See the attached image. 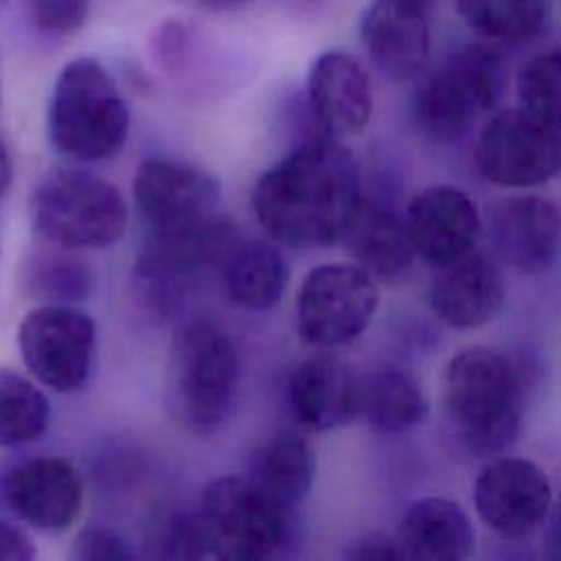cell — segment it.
<instances>
[{
  "label": "cell",
  "instance_id": "cell-1",
  "mask_svg": "<svg viewBox=\"0 0 561 561\" xmlns=\"http://www.w3.org/2000/svg\"><path fill=\"white\" fill-rule=\"evenodd\" d=\"M362 197V178L351 149L318 134L259 178L252 210L274 241L324 248L342 241Z\"/></svg>",
  "mask_w": 561,
  "mask_h": 561
},
{
  "label": "cell",
  "instance_id": "cell-2",
  "mask_svg": "<svg viewBox=\"0 0 561 561\" xmlns=\"http://www.w3.org/2000/svg\"><path fill=\"white\" fill-rule=\"evenodd\" d=\"M522 403V377L504 353L467 346L445 364L443 408L471 454H506L519 434Z\"/></svg>",
  "mask_w": 561,
  "mask_h": 561
},
{
  "label": "cell",
  "instance_id": "cell-3",
  "mask_svg": "<svg viewBox=\"0 0 561 561\" xmlns=\"http://www.w3.org/2000/svg\"><path fill=\"white\" fill-rule=\"evenodd\" d=\"M46 125L57 153L105 162L125 147L131 116L107 68L94 57H77L55 79Z\"/></svg>",
  "mask_w": 561,
  "mask_h": 561
},
{
  "label": "cell",
  "instance_id": "cell-4",
  "mask_svg": "<svg viewBox=\"0 0 561 561\" xmlns=\"http://www.w3.org/2000/svg\"><path fill=\"white\" fill-rule=\"evenodd\" d=\"M237 381V348L219 324L191 320L175 331L167 359V397L184 430L215 434L232 412Z\"/></svg>",
  "mask_w": 561,
  "mask_h": 561
},
{
  "label": "cell",
  "instance_id": "cell-5",
  "mask_svg": "<svg viewBox=\"0 0 561 561\" xmlns=\"http://www.w3.org/2000/svg\"><path fill=\"white\" fill-rule=\"evenodd\" d=\"M129 208L107 180L75 167H55L42 175L31 197L35 232L66 250H103L127 228Z\"/></svg>",
  "mask_w": 561,
  "mask_h": 561
},
{
  "label": "cell",
  "instance_id": "cell-6",
  "mask_svg": "<svg viewBox=\"0 0 561 561\" xmlns=\"http://www.w3.org/2000/svg\"><path fill=\"white\" fill-rule=\"evenodd\" d=\"M504 88L500 50L471 44L454 53L414 90L412 121L432 142H454L495 107Z\"/></svg>",
  "mask_w": 561,
  "mask_h": 561
},
{
  "label": "cell",
  "instance_id": "cell-7",
  "mask_svg": "<svg viewBox=\"0 0 561 561\" xmlns=\"http://www.w3.org/2000/svg\"><path fill=\"white\" fill-rule=\"evenodd\" d=\"M195 511L213 559H270L291 535V508L278 504L248 476L210 480Z\"/></svg>",
  "mask_w": 561,
  "mask_h": 561
},
{
  "label": "cell",
  "instance_id": "cell-8",
  "mask_svg": "<svg viewBox=\"0 0 561 561\" xmlns=\"http://www.w3.org/2000/svg\"><path fill=\"white\" fill-rule=\"evenodd\" d=\"M379 307L375 276L362 265L324 263L313 267L296 296V327L316 348H335L357 340Z\"/></svg>",
  "mask_w": 561,
  "mask_h": 561
},
{
  "label": "cell",
  "instance_id": "cell-9",
  "mask_svg": "<svg viewBox=\"0 0 561 561\" xmlns=\"http://www.w3.org/2000/svg\"><path fill=\"white\" fill-rule=\"evenodd\" d=\"M18 348L28 373L55 392L85 386L94 353L92 318L68 302H42L18 324Z\"/></svg>",
  "mask_w": 561,
  "mask_h": 561
},
{
  "label": "cell",
  "instance_id": "cell-10",
  "mask_svg": "<svg viewBox=\"0 0 561 561\" xmlns=\"http://www.w3.org/2000/svg\"><path fill=\"white\" fill-rule=\"evenodd\" d=\"M476 167L502 188H533L561 173V131L526 110L495 112L476 145Z\"/></svg>",
  "mask_w": 561,
  "mask_h": 561
},
{
  "label": "cell",
  "instance_id": "cell-11",
  "mask_svg": "<svg viewBox=\"0 0 561 561\" xmlns=\"http://www.w3.org/2000/svg\"><path fill=\"white\" fill-rule=\"evenodd\" d=\"M480 522L504 539L533 535L552 513L554 493L548 473L519 456H493L473 482Z\"/></svg>",
  "mask_w": 561,
  "mask_h": 561
},
{
  "label": "cell",
  "instance_id": "cell-12",
  "mask_svg": "<svg viewBox=\"0 0 561 561\" xmlns=\"http://www.w3.org/2000/svg\"><path fill=\"white\" fill-rule=\"evenodd\" d=\"M134 204L151 232H175L217 215V180L188 162L145 160L134 178Z\"/></svg>",
  "mask_w": 561,
  "mask_h": 561
},
{
  "label": "cell",
  "instance_id": "cell-13",
  "mask_svg": "<svg viewBox=\"0 0 561 561\" xmlns=\"http://www.w3.org/2000/svg\"><path fill=\"white\" fill-rule=\"evenodd\" d=\"M403 215L416 259L434 270L473 254L484 232L476 202L451 184L421 188Z\"/></svg>",
  "mask_w": 561,
  "mask_h": 561
},
{
  "label": "cell",
  "instance_id": "cell-14",
  "mask_svg": "<svg viewBox=\"0 0 561 561\" xmlns=\"http://www.w3.org/2000/svg\"><path fill=\"white\" fill-rule=\"evenodd\" d=\"M484 230L497 259L519 274H546L561 256V208L548 197L511 195L495 202Z\"/></svg>",
  "mask_w": 561,
  "mask_h": 561
},
{
  "label": "cell",
  "instance_id": "cell-15",
  "mask_svg": "<svg viewBox=\"0 0 561 561\" xmlns=\"http://www.w3.org/2000/svg\"><path fill=\"white\" fill-rule=\"evenodd\" d=\"M307 105L318 134L333 140L359 136L373 116L366 68L346 50L320 53L307 72Z\"/></svg>",
  "mask_w": 561,
  "mask_h": 561
},
{
  "label": "cell",
  "instance_id": "cell-16",
  "mask_svg": "<svg viewBox=\"0 0 561 561\" xmlns=\"http://www.w3.org/2000/svg\"><path fill=\"white\" fill-rule=\"evenodd\" d=\"M430 7L419 0H370L359 18V39L373 66L394 81L425 68L432 50Z\"/></svg>",
  "mask_w": 561,
  "mask_h": 561
},
{
  "label": "cell",
  "instance_id": "cell-17",
  "mask_svg": "<svg viewBox=\"0 0 561 561\" xmlns=\"http://www.w3.org/2000/svg\"><path fill=\"white\" fill-rule=\"evenodd\" d=\"M4 500L31 528L64 533L81 513L83 482L70 460L37 456L11 471L4 484Z\"/></svg>",
  "mask_w": 561,
  "mask_h": 561
},
{
  "label": "cell",
  "instance_id": "cell-18",
  "mask_svg": "<svg viewBox=\"0 0 561 561\" xmlns=\"http://www.w3.org/2000/svg\"><path fill=\"white\" fill-rule=\"evenodd\" d=\"M287 399L294 419L313 432H329L357 419L359 377L324 348L305 357L289 377Z\"/></svg>",
  "mask_w": 561,
  "mask_h": 561
},
{
  "label": "cell",
  "instance_id": "cell-19",
  "mask_svg": "<svg viewBox=\"0 0 561 561\" xmlns=\"http://www.w3.org/2000/svg\"><path fill=\"white\" fill-rule=\"evenodd\" d=\"M506 285L502 272L482 254L473 252L456 263L438 267L430 287L434 316L451 329H478L502 309Z\"/></svg>",
  "mask_w": 561,
  "mask_h": 561
},
{
  "label": "cell",
  "instance_id": "cell-20",
  "mask_svg": "<svg viewBox=\"0 0 561 561\" xmlns=\"http://www.w3.org/2000/svg\"><path fill=\"white\" fill-rule=\"evenodd\" d=\"M394 537L410 561H462L476 548L469 513L440 495L414 500L401 515Z\"/></svg>",
  "mask_w": 561,
  "mask_h": 561
},
{
  "label": "cell",
  "instance_id": "cell-21",
  "mask_svg": "<svg viewBox=\"0 0 561 561\" xmlns=\"http://www.w3.org/2000/svg\"><path fill=\"white\" fill-rule=\"evenodd\" d=\"M342 243L351 259L375 278L399 276L416 259L405 215L377 199L362 197Z\"/></svg>",
  "mask_w": 561,
  "mask_h": 561
},
{
  "label": "cell",
  "instance_id": "cell-22",
  "mask_svg": "<svg viewBox=\"0 0 561 561\" xmlns=\"http://www.w3.org/2000/svg\"><path fill=\"white\" fill-rule=\"evenodd\" d=\"M228 298L248 311H267L285 294L289 270L283 252L265 239H243L219 265Z\"/></svg>",
  "mask_w": 561,
  "mask_h": 561
},
{
  "label": "cell",
  "instance_id": "cell-23",
  "mask_svg": "<svg viewBox=\"0 0 561 561\" xmlns=\"http://www.w3.org/2000/svg\"><path fill=\"white\" fill-rule=\"evenodd\" d=\"M425 392L412 375L401 368H377L359 377L357 416L386 436L405 434L427 419Z\"/></svg>",
  "mask_w": 561,
  "mask_h": 561
},
{
  "label": "cell",
  "instance_id": "cell-24",
  "mask_svg": "<svg viewBox=\"0 0 561 561\" xmlns=\"http://www.w3.org/2000/svg\"><path fill=\"white\" fill-rule=\"evenodd\" d=\"M245 476L278 504L294 508L313 484L316 456L302 438L280 434L252 454Z\"/></svg>",
  "mask_w": 561,
  "mask_h": 561
},
{
  "label": "cell",
  "instance_id": "cell-25",
  "mask_svg": "<svg viewBox=\"0 0 561 561\" xmlns=\"http://www.w3.org/2000/svg\"><path fill=\"white\" fill-rule=\"evenodd\" d=\"M460 20L491 42H526L550 20V0H454Z\"/></svg>",
  "mask_w": 561,
  "mask_h": 561
},
{
  "label": "cell",
  "instance_id": "cell-26",
  "mask_svg": "<svg viewBox=\"0 0 561 561\" xmlns=\"http://www.w3.org/2000/svg\"><path fill=\"white\" fill-rule=\"evenodd\" d=\"M50 423V401L39 386L13 368H0V447L37 440Z\"/></svg>",
  "mask_w": 561,
  "mask_h": 561
},
{
  "label": "cell",
  "instance_id": "cell-27",
  "mask_svg": "<svg viewBox=\"0 0 561 561\" xmlns=\"http://www.w3.org/2000/svg\"><path fill=\"white\" fill-rule=\"evenodd\" d=\"M70 250L61 248V252L39 250L33 252L24 263L22 283L26 291L44 302H72L81 300L90 291V270L68 254Z\"/></svg>",
  "mask_w": 561,
  "mask_h": 561
},
{
  "label": "cell",
  "instance_id": "cell-28",
  "mask_svg": "<svg viewBox=\"0 0 561 561\" xmlns=\"http://www.w3.org/2000/svg\"><path fill=\"white\" fill-rule=\"evenodd\" d=\"M519 107L561 131V48L530 57L517 75Z\"/></svg>",
  "mask_w": 561,
  "mask_h": 561
},
{
  "label": "cell",
  "instance_id": "cell-29",
  "mask_svg": "<svg viewBox=\"0 0 561 561\" xmlns=\"http://www.w3.org/2000/svg\"><path fill=\"white\" fill-rule=\"evenodd\" d=\"M147 541L156 557L167 559H202L210 557L197 511H173L158 517L149 526Z\"/></svg>",
  "mask_w": 561,
  "mask_h": 561
},
{
  "label": "cell",
  "instance_id": "cell-30",
  "mask_svg": "<svg viewBox=\"0 0 561 561\" xmlns=\"http://www.w3.org/2000/svg\"><path fill=\"white\" fill-rule=\"evenodd\" d=\"M22 2L35 28L48 35H70L85 24L92 0H22Z\"/></svg>",
  "mask_w": 561,
  "mask_h": 561
},
{
  "label": "cell",
  "instance_id": "cell-31",
  "mask_svg": "<svg viewBox=\"0 0 561 561\" xmlns=\"http://www.w3.org/2000/svg\"><path fill=\"white\" fill-rule=\"evenodd\" d=\"M70 557L77 561H129L136 559V550L114 528L85 526L77 533Z\"/></svg>",
  "mask_w": 561,
  "mask_h": 561
},
{
  "label": "cell",
  "instance_id": "cell-32",
  "mask_svg": "<svg viewBox=\"0 0 561 561\" xmlns=\"http://www.w3.org/2000/svg\"><path fill=\"white\" fill-rule=\"evenodd\" d=\"M344 557L353 561H401L403 552L394 535L366 533L348 541Z\"/></svg>",
  "mask_w": 561,
  "mask_h": 561
},
{
  "label": "cell",
  "instance_id": "cell-33",
  "mask_svg": "<svg viewBox=\"0 0 561 561\" xmlns=\"http://www.w3.org/2000/svg\"><path fill=\"white\" fill-rule=\"evenodd\" d=\"M37 550L26 530L0 517V561H31Z\"/></svg>",
  "mask_w": 561,
  "mask_h": 561
},
{
  "label": "cell",
  "instance_id": "cell-34",
  "mask_svg": "<svg viewBox=\"0 0 561 561\" xmlns=\"http://www.w3.org/2000/svg\"><path fill=\"white\" fill-rule=\"evenodd\" d=\"M548 548L550 554L561 559V500L557 506H552L550 513V528H548Z\"/></svg>",
  "mask_w": 561,
  "mask_h": 561
},
{
  "label": "cell",
  "instance_id": "cell-35",
  "mask_svg": "<svg viewBox=\"0 0 561 561\" xmlns=\"http://www.w3.org/2000/svg\"><path fill=\"white\" fill-rule=\"evenodd\" d=\"M11 178H13V164H11V156L7 145L0 138V197H4L7 188L11 186Z\"/></svg>",
  "mask_w": 561,
  "mask_h": 561
},
{
  "label": "cell",
  "instance_id": "cell-36",
  "mask_svg": "<svg viewBox=\"0 0 561 561\" xmlns=\"http://www.w3.org/2000/svg\"><path fill=\"white\" fill-rule=\"evenodd\" d=\"M199 4L213 9V11H226V9H237L250 0H197Z\"/></svg>",
  "mask_w": 561,
  "mask_h": 561
},
{
  "label": "cell",
  "instance_id": "cell-37",
  "mask_svg": "<svg viewBox=\"0 0 561 561\" xmlns=\"http://www.w3.org/2000/svg\"><path fill=\"white\" fill-rule=\"evenodd\" d=\"M419 2H423L425 7H432V2H434V0H419Z\"/></svg>",
  "mask_w": 561,
  "mask_h": 561
},
{
  "label": "cell",
  "instance_id": "cell-38",
  "mask_svg": "<svg viewBox=\"0 0 561 561\" xmlns=\"http://www.w3.org/2000/svg\"><path fill=\"white\" fill-rule=\"evenodd\" d=\"M2 2H4V0H0V4H2Z\"/></svg>",
  "mask_w": 561,
  "mask_h": 561
}]
</instances>
